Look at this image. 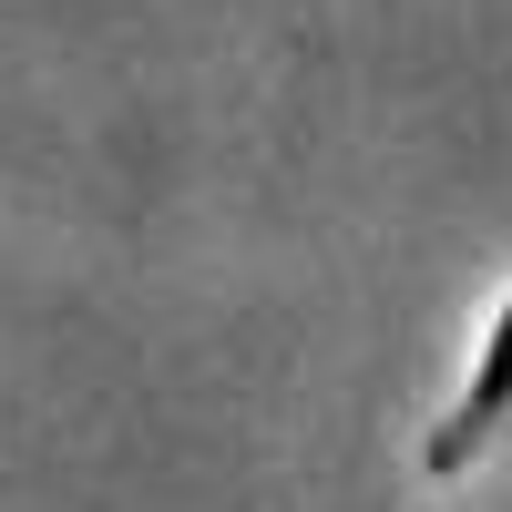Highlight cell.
Returning <instances> with one entry per match:
<instances>
[{
  "mask_svg": "<svg viewBox=\"0 0 512 512\" xmlns=\"http://www.w3.org/2000/svg\"><path fill=\"white\" fill-rule=\"evenodd\" d=\"M492 441H512V287L492 297V318H482V349H472L461 400L420 431V472H431V482H461Z\"/></svg>",
  "mask_w": 512,
  "mask_h": 512,
  "instance_id": "6da1fadb",
  "label": "cell"
}]
</instances>
